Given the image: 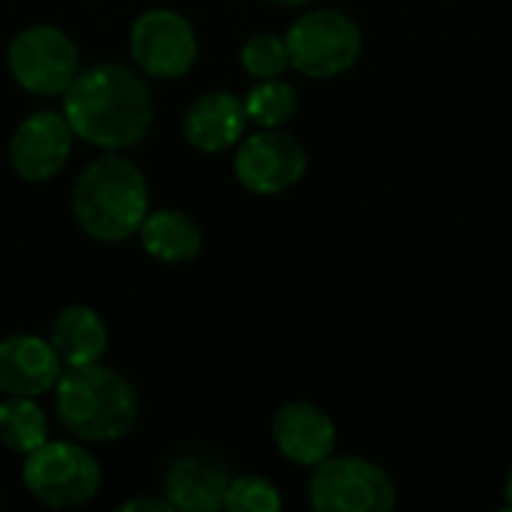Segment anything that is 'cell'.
I'll list each match as a JSON object with an SVG mask.
<instances>
[{
    "label": "cell",
    "mask_w": 512,
    "mask_h": 512,
    "mask_svg": "<svg viewBox=\"0 0 512 512\" xmlns=\"http://www.w3.org/2000/svg\"><path fill=\"white\" fill-rule=\"evenodd\" d=\"M138 390L120 372L99 363L63 369L54 387V414L60 426L84 444H114L138 423Z\"/></svg>",
    "instance_id": "3957f363"
},
{
    "label": "cell",
    "mask_w": 512,
    "mask_h": 512,
    "mask_svg": "<svg viewBox=\"0 0 512 512\" xmlns=\"http://www.w3.org/2000/svg\"><path fill=\"white\" fill-rule=\"evenodd\" d=\"M309 165V153L288 129H258L234 147V177L252 195H282L294 189Z\"/></svg>",
    "instance_id": "9c48e42d"
},
{
    "label": "cell",
    "mask_w": 512,
    "mask_h": 512,
    "mask_svg": "<svg viewBox=\"0 0 512 512\" xmlns=\"http://www.w3.org/2000/svg\"><path fill=\"white\" fill-rule=\"evenodd\" d=\"M6 66L12 81L30 96H63L81 72V54L66 30L54 24H30L12 36Z\"/></svg>",
    "instance_id": "8992f818"
},
{
    "label": "cell",
    "mask_w": 512,
    "mask_h": 512,
    "mask_svg": "<svg viewBox=\"0 0 512 512\" xmlns=\"http://www.w3.org/2000/svg\"><path fill=\"white\" fill-rule=\"evenodd\" d=\"M291 69L327 81L345 75L363 54L360 24L342 9H309L285 33Z\"/></svg>",
    "instance_id": "5b68a950"
},
{
    "label": "cell",
    "mask_w": 512,
    "mask_h": 512,
    "mask_svg": "<svg viewBox=\"0 0 512 512\" xmlns=\"http://www.w3.org/2000/svg\"><path fill=\"white\" fill-rule=\"evenodd\" d=\"M504 498H507V510H512V471L507 477V486H504Z\"/></svg>",
    "instance_id": "603a6c76"
},
{
    "label": "cell",
    "mask_w": 512,
    "mask_h": 512,
    "mask_svg": "<svg viewBox=\"0 0 512 512\" xmlns=\"http://www.w3.org/2000/svg\"><path fill=\"white\" fill-rule=\"evenodd\" d=\"M309 504L318 512H390L399 504V492L372 459L327 456L312 468Z\"/></svg>",
    "instance_id": "52a82bcc"
},
{
    "label": "cell",
    "mask_w": 512,
    "mask_h": 512,
    "mask_svg": "<svg viewBox=\"0 0 512 512\" xmlns=\"http://www.w3.org/2000/svg\"><path fill=\"white\" fill-rule=\"evenodd\" d=\"M63 363L54 345L33 333H12L0 339V393L3 396H27L42 399L54 393Z\"/></svg>",
    "instance_id": "8fae6325"
},
{
    "label": "cell",
    "mask_w": 512,
    "mask_h": 512,
    "mask_svg": "<svg viewBox=\"0 0 512 512\" xmlns=\"http://www.w3.org/2000/svg\"><path fill=\"white\" fill-rule=\"evenodd\" d=\"M276 6H288V9H297V6H309L312 0H270Z\"/></svg>",
    "instance_id": "7402d4cb"
},
{
    "label": "cell",
    "mask_w": 512,
    "mask_h": 512,
    "mask_svg": "<svg viewBox=\"0 0 512 512\" xmlns=\"http://www.w3.org/2000/svg\"><path fill=\"white\" fill-rule=\"evenodd\" d=\"M141 246L150 258L162 264H186L201 255L204 231L183 210H153L138 228Z\"/></svg>",
    "instance_id": "2e32d148"
},
{
    "label": "cell",
    "mask_w": 512,
    "mask_h": 512,
    "mask_svg": "<svg viewBox=\"0 0 512 512\" xmlns=\"http://www.w3.org/2000/svg\"><path fill=\"white\" fill-rule=\"evenodd\" d=\"M129 54L147 78H183L198 60V33L177 9H147L129 30Z\"/></svg>",
    "instance_id": "ba28073f"
},
{
    "label": "cell",
    "mask_w": 512,
    "mask_h": 512,
    "mask_svg": "<svg viewBox=\"0 0 512 512\" xmlns=\"http://www.w3.org/2000/svg\"><path fill=\"white\" fill-rule=\"evenodd\" d=\"M225 510L228 512H279L282 510V495L279 489L255 474L237 477L228 486L225 495Z\"/></svg>",
    "instance_id": "ffe728a7"
},
{
    "label": "cell",
    "mask_w": 512,
    "mask_h": 512,
    "mask_svg": "<svg viewBox=\"0 0 512 512\" xmlns=\"http://www.w3.org/2000/svg\"><path fill=\"white\" fill-rule=\"evenodd\" d=\"M48 441V417L36 399L3 396L0 402V444L12 453H33Z\"/></svg>",
    "instance_id": "e0dca14e"
},
{
    "label": "cell",
    "mask_w": 512,
    "mask_h": 512,
    "mask_svg": "<svg viewBox=\"0 0 512 512\" xmlns=\"http://www.w3.org/2000/svg\"><path fill=\"white\" fill-rule=\"evenodd\" d=\"M24 489L51 510H75L96 498L102 468L84 441H45L24 456Z\"/></svg>",
    "instance_id": "277c9868"
},
{
    "label": "cell",
    "mask_w": 512,
    "mask_h": 512,
    "mask_svg": "<svg viewBox=\"0 0 512 512\" xmlns=\"http://www.w3.org/2000/svg\"><path fill=\"white\" fill-rule=\"evenodd\" d=\"M243 108H246L249 123H255L258 129H276V126H285L294 120L300 99L288 81L264 78L249 87V93L243 96Z\"/></svg>",
    "instance_id": "ac0fdd59"
},
{
    "label": "cell",
    "mask_w": 512,
    "mask_h": 512,
    "mask_svg": "<svg viewBox=\"0 0 512 512\" xmlns=\"http://www.w3.org/2000/svg\"><path fill=\"white\" fill-rule=\"evenodd\" d=\"M240 66L255 81L282 78L291 69L285 36H279V33H255V36H249L243 42V48H240Z\"/></svg>",
    "instance_id": "d6986e66"
},
{
    "label": "cell",
    "mask_w": 512,
    "mask_h": 512,
    "mask_svg": "<svg viewBox=\"0 0 512 512\" xmlns=\"http://www.w3.org/2000/svg\"><path fill=\"white\" fill-rule=\"evenodd\" d=\"M63 117L75 138L99 150H129L141 144L156 117L153 90L144 72L123 63L81 69L63 93Z\"/></svg>",
    "instance_id": "6da1fadb"
},
{
    "label": "cell",
    "mask_w": 512,
    "mask_h": 512,
    "mask_svg": "<svg viewBox=\"0 0 512 512\" xmlns=\"http://www.w3.org/2000/svg\"><path fill=\"white\" fill-rule=\"evenodd\" d=\"M72 216L99 243H120L138 234L150 213L147 177L123 150H105L81 168L72 183Z\"/></svg>",
    "instance_id": "7a4b0ae2"
},
{
    "label": "cell",
    "mask_w": 512,
    "mask_h": 512,
    "mask_svg": "<svg viewBox=\"0 0 512 512\" xmlns=\"http://www.w3.org/2000/svg\"><path fill=\"white\" fill-rule=\"evenodd\" d=\"M75 132L63 111H33L9 138V165L24 183L54 180L72 156Z\"/></svg>",
    "instance_id": "30bf717a"
},
{
    "label": "cell",
    "mask_w": 512,
    "mask_h": 512,
    "mask_svg": "<svg viewBox=\"0 0 512 512\" xmlns=\"http://www.w3.org/2000/svg\"><path fill=\"white\" fill-rule=\"evenodd\" d=\"M123 512H174L171 501L162 495V498H150V495H138V498H129L120 504Z\"/></svg>",
    "instance_id": "44dd1931"
},
{
    "label": "cell",
    "mask_w": 512,
    "mask_h": 512,
    "mask_svg": "<svg viewBox=\"0 0 512 512\" xmlns=\"http://www.w3.org/2000/svg\"><path fill=\"white\" fill-rule=\"evenodd\" d=\"M228 486L231 474L222 462L192 453L171 462L162 483V495L180 512H216L225 510Z\"/></svg>",
    "instance_id": "5bb4252c"
},
{
    "label": "cell",
    "mask_w": 512,
    "mask_h": 512,
    "mask_svg": "<svg viewBox=\"0 0 512 512\" xmlns=\"http://www.w3.org/2000/svg\"><path fill=\"white\" fill-rule=\"evenodd\" d=\"M273 444L288 462L315 468L336 450V423L315 402L294 399L273 417Z\"/></svg>",
    "instance_id": "7c38bea8"
},
{
    "label": "cell",
    "mask_w": 512,
    "mask_h": 512,
    "mask_svg": "<svg viewBox=\"0 0 512 512\" xmlns=\"http://www.w3.org/2000/svg\"><path fill=\"white\" fill-rule=\"evenodd\" d=\"M48 342L54 345L66 369L90 366V363H99L108 351V327L96 309L75 303V306H66L51 321Z\"/></svg>",
    "instance_id": "9a60e30c"
},
{
    "label": "cell",
    "mask_w": 512,
    "mask_h": 512,
    "mask_svg": "<svg viewBox=\"0 0 512 512\" xmlns=\"http://www.w3.org/2000/svg\"><path fill=\"white\" fill-rule=\"evenodd\" d=\"M249 117L243 99L228 90L201 93L183 114V138L198 153H225L234 150L246 135Z\"/></svg>",
    "instance_id": "4fadbf2b"
}]
</instances>
